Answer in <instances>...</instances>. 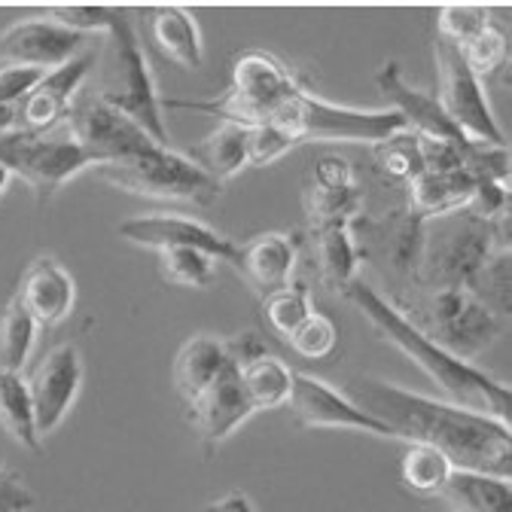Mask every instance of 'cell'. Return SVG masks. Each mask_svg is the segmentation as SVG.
<instances>
[{"label": "cell", "mask_w": 512, "mask_h": 512, "mask_svg": "<svg viewBox=\"0 0 512 512\" xmlns=\"http://www.w3.org/2000/svg\"><path fill=\"white\" fill-rule=\"evenodd\" d=\"M0 165L13 177H22L40 202H49L68 180L95 168L86 150L68 132H61V125L52 132L10 128L0 135Z\"/></svg>", "instance_id": "cell-7"}, {"label": "cell", "mask_w": 512, "mask_h": 512, "mask_svg": "<svg viewBox=\"0 0 512 512\" xmlns=\"http://www.w3.org/2000/svg\"><path fill=\"white\" fill-rule=\"evenodd\" d=\"M345 397L388 424L409 445H430L455 470H473L512 479V424L491 415L421 397L381 378H351Z\"/></svg>", "instance_id": "cell-1"}, {"label": "cell", "mask_w": 512, "mask_h": 512, "mask_svg": "<svg viewBox=\"0 0 512 512\" xmlns=\"http://www.w3.org/2000/svg\"><path fill=\"white\" fill-rule=\"evenodd\" d=\"M64 132H68L92 159L95 168L101 165H122L153 153L156 144L138 122L122 116L119 110L107 107L98 95H77L68 119H64Z\"/></svg>", "instance_id": "cell-10"}, {"label": "cell", "mask_w": 512, "mask_h": 512, "mask_svg": "<svg viewBox=\"0 0 512 512\" xmlns=\"http://www.w3.org/2000/svg\"><path fill=\"white\" fill-rule=\"evenodd\" d=\"M299 141L278 125H253L250 128V165H272L287 156Z\"/></svg>", "instance_id": "cell-39"}, {"label": "cell", "mask_w": 512, "mask_h": 512, "mask_svg": "<svg viewBox=\"0 0 512 512\" xmlns=\"http://www.w3.org/2000/svg\"><path fill=\"white\" fill-rule=\"evenodd\" d=\"M232 363L238 369V381H241L253 412L287 406L290 388H293V369L281 357L263 351V354L244 357V360H232Z\"/></svg>", "instance_id": "cell-25"}, {"label": "cell", "mask_w": 512, "mask_h": 512, "mask_svg": "<svg viewBox=\"0 0 512 512\" xmlns=\"http://www.w3.org/2000/svg\"><path fill=\"white\" fill-rule=\"evenodd\" d=\"M214 263L208 253L192 250V247H168L159 250V275L165 284L174 287H211L214 281Z\"/></svg>", "instance_id": "cell-32"}, {"label": "cell", "mask_w": 512, "mask_h": 512, "mask_svg": "<svg viewBox=\"0 0 512 512\" xmlns=\"http://www.w3.org/2000/svg\"><path fill=\"white\" fill-rule=\"evenodd\" d=\"M284 132H290L299 144L302 141H354V144H384L400 132H409L406 119L397 110H357L339 107L324 98L299 89L275 122Z\"/></svg>", "instance_id": "cell-6"}, {"label": "cell", "mask_w": 512, "mask_h": 512, "mask_svg": "<svg viewBox=\"0 0 512 512\" xmlns=\"http://www.w3.org/2000/svg\"><path fill=\"white\" fill-rule=\"evenodd\" d=\"M452 464H448L445 455H439L430 445H409L406 455L400 461V479L409 491L421 494V497H433L442 494L448 476H452Z\"/></svg>", "instance_id": "cell-31"}, {"label": "cell", "mask_w": 512, "mask_h": 512, "mask_svg": "<svg viewBox=\"0 0 512 512\" xmlns=\"http://www.w3.org/2000/svg\"><path fill=\"white\" fill-rule=\"evenodd\" d=\"M98 174L116 189L135 192V196L156 202L211 205L223 189L196 162H189L183 153H174L171 147H156L153 153L122 165H101Z\"/></svg>", "instance_id": "cell-8"}, {"label": "cell", "mask_w": 512, "mask_h": 512, "mask_svg": "<svg viewBox=\"0 0 512 512\" xmlns=\"http://www.w3.org/2000/svg\"><path fill=\"white\" fill-rule=\"evenodd\" d=\"M10 128H16V104L0 107V135L10 132Z\"/></svg>", "instance_id": "cell-43"}, {"label": "cell", "mask_w": 512, "mask_h": 512, "mask_svg": "<svg viewBox=\"0 0 512 512\" xmlns=\"http://www.w3.org/2000/svg\"><path fill=\"white\" fill-rule=\"evenodd\" d=\"M229 348L223 339L199 333L180 345V351L174 354L171 363V381L177 397L189 406L192 400H199L211 384L217 381V375L229 366Z\"/></svg>", "instance_id": "cell-23"}, {"label": "cell", "mask_w": 512, "mask_h": 512, "mask_svg": "<svg viewBox=\"0 0 512 512\" xmlns=\"http://www.w3.org/2000/svg\"><path fill=\"white\" fill-rule=\"evenodd\" d=\"M509 247V217L485 220L473 211L448 214L439 232L421 238V278L439 287H467L497 250Z\"/></svg>", "instance_id": "cell-4"}, {"label": "cell", "mask_w": 512, "mask_h": 512, "mask_svg": "<svg viewBox=\"0 0 512 512\" xmlns=\"http://www.w3.org/2000/svg\"><path fill=\"white\" fill-rule=\"evenodd\" d=\"M433 61H436V101L445 110V116L452 119L473 144L506 147V135L491 113L485 89L467 68L458 46L436 37Z\"/></svg>", "instance_id": "cell-9"}, {"label": "cell", "mask_w": 512, "mask_h": 512, "mask_svg": "<svg viewBox=\"0 0 512 512\" xmlns=\"http://www.w3.org/2000/svg\"><path fill=\"white\" fill-rule=\"evenodd\" d=\"M83 384V357L77 345H58L52 348L28 381L31 409L37 436H49L61 427V421L71 415Z\"/></svg>", "instance_id": "cell-14"}, {"label": "cell", "mask_w": 512, "mask_h": 512, "mask_svg": "<svg viewBox=\"0 0 512 512\" xmlns=\"http://www.w3.org/2000/svg\"><path fill=\"white\" fill-rule=\"evenodd\" d=\"M458 52L464 55V61H467V68L473 71V77L482 83V80H488V77H494L497 71L506 68L509 40H506L503 28L488 22L479 34H473L464 46H458Z\"/></svg>", "instance_id": "cell-34"}, {"label": "cell", "mask_w": 512, "mask_h": 512, "mask_svg": "<svg viewBox=\"0 0 512 512\" xmlns=\"http://www.w3.org/2000/svg\"><path fill=\"white\" fill-rule=\"evenodd\" d=\"M491 22V16L482 7H467V4H452L439 10V37L464 46L473 34H479L485 25Z\"/></svg>", "instance_id": "cell-38"}, {"label": "cell", "mask_w": 512, "mask_h": 512, "mask_svg": "<svg viewBox=\"0 0 512 512\" xmlns=\"http://www.w3.org/2000/svg\"><path fill=\"white\" fill-rule=\"evenodd\" d=\"M305 211L311 229L348 226L354 220V214L360 211V189L342 159L327 156L314 165L311 180L305 186Z\"/></svg>", "instance_id": "cell-19"}, {"label": "cell", "mask_w": 512, "mask_h": 512, "mask_svg": "<svg viewBox=\"0 0 512 512\" xmlns=\"http://www.w3.org/2000/svg\"><path fill=\"white\" fill-rule=\"evenodd\" d=\"M37 324L34 317L19 305V299L13 296L4 311H0V372H19L25 369L34 342H37Z\"/></svg>", "instance_id": "cell-30"}, {"label": "cell", "mask_w": 512, "mask_h": 512, "mask_svg": "<svg viewBox=\"0 0 512 512\" xmlns=\"http://www.w3.org/2000/svg\"><path fill=\"white\" fill-rule=\"evenodd\" d=\"M34 494L19 482L13 470L0 464V512H31Z\"/></svg>", "instance_id": "cell-41"}, {"label": "cell", "mask_w": 512, "mask_h": 512, "mask_svg": "<svg viewBox=\"0 0 512 512\" xmlns=\"http://www.w3.org/2000/svg\"><path fill=\"white\" fill-rule=\"evenodd\" d=\"M427 327L433 342L461 360L479 354L503 333V317L488 311L464 287H439L427 299Z\"/></svg>", "instance_id": "cell-11"}, {"label": "cell", "mask_w": 512, "mask_h": 512, "mask_svg": "<svg viewBox=\"0 0 512 512\" xmlns=\"http://www.w3.org/2000/svg\"><path fill=\"white\" fill-rule=\"evenodd\" d=\"M302 86L287 71V64L263 49L241 52L232 64V83L220 98L211 101H162L168 110H196L220 116L223 122L238 125H269L284 110V104L299 92Z\"/></svg>", "instance_id": "cell-3"}, {"label": "cell", "mask_w": 512, "mask_h": 512, "mask_svg": "<svg viewBox=\"0 0 512 512\" xmlns=\"http://www.w3.org/2000/svg\"><path fill=\"white\" fill-rule=\"evenodd\" d=\"M205 512H256V509H253V500L244 491H232V494L214 500Z\"/></svg>", "instance_id": "cell-42"}, {"label": "cell", "mask_w": 512, "mask_h": 512, "mask_svg": "<svg viewBox=\"0 0 512 512\" xmlns=\"http://www.w3.org/2000/svg\"><path fill=\"white\" fill-rule=\"evenodd\" d=\"M296 256L299 247L287 232H263L241 247L238 272L256 293L269 296L290 287L296 272Z\"/></svg>", "instance_id": "cell-22"}, {"label": "cell", "mask_w": 512, "mask_h": 512, "mask_svg": "<svg viewBox=\"0 0 512 512\" xmlns=\"http://www.w3.org/2000/svg\"><path fill=\"white\" fill-rule=\"evenodd\" d=\"M95 58L98 52L86 49L74 61L43 74V80L16 104V128H25V132H52V128L64 125L74 98L80 95L86 77L92 74Z\"/></svg>", "instance_id": "cell-16"}, {"label": "cell", "mask_w": 512, "mask_h": 512, "mask_svg": "<svg viewBox=\"0 0 512 512\" xmlns=\"http://www.w3.org/2000/svg\"><path fill=\"white\" fill-rule=\"evenodd\" d=\"M345 296L360 308V314L372 324V330L391 342L403 357H409L433 384L452 397L455 406L491 415L497 421L509 424V412H512V394L506 384L494 381L491 375H485L482 369H476L470 360H461L455 354H448L439 342H433L415 320H409L397 305H391L375 287H369L366 281H354Z\"/></svg>", "instance_id": "cell-2"}, {"label": "cell", "mask_w": 512, "mask_h": 512, "mask_svg": "<svg viewBox=\"0 0 512 512\" xmlns=\"http://www.w3.org/2000/svg\"><path fill=\"white\" fill-rule=\"evenodd\" d=\"M119 235L132 244L150 247V250H168V247H192L208 253L211 260H223L238 269L241 263V247L211 226L180 217V214H150V217H132L119 223Z\"/></svg>", "instance_id": "cell-15"}, {"label": "cell", "mask_w": 512, "mask_h": 512, "mask_svg": "<svg viewBox=\"0 0 512 512\" xmlns=\"http://www.w3.org/2000/svg\"><path fill=\"white\" fill-rule=\"evenodd\" d=\"M0 430L16 439L22 448H28V452H43V439L34 427L28 381L19 372H0Z\"/></svg>", "instance_id": "cell-29"}, {"label": "cell", "mask_w": 512, "mask_h": 512, "mask_svg": "<svg viewBox=\"0 0 512 512\" xmlns=\"http://www.w3.org/2000/svg\"><path fill=\"white\" fill-rule=\"evenodd\" d=\"M314 266L327 290H348L357 281L360 253L348 226L314 229Z\"/></svg>", "instance_id": "cell-27"}, {"label": "cell", "mask_w": 512, "mask_h": 512, "mask_svg": "<svg viewBox=\"0 0 512 512\" xmlns=\"http://www.w3.org/2000/svg\"><path fill=\"white\" fill-rule=\"evenodd\" d=\"M442 497L452 500L458 512H512V479L452 470Z\"/></svg>", "instance_id": "cell-28"}, {"label": "cell", "mask_w": 512, "mask_h": 512, "mask_svg": "<svg viewBox=\"0 0 512 512\" xmlns=\"http://www.w3.org/2000/svg\"><path fill=\"white\" fill-rule=\"evenodd\" d=\"M375 165L391 180H412L424 171V147L415 132H400L391 141L375 144Z\"/></svg>", "instance_id": "cell-35"}, {"label": "cell", "mask_w": 512, "mask_h": 512, "mask_svg": "<svg viewBox=\"0 0 512 512\" xmlns=\"http://www.w3.org/2000/svg\"><path fill=\"white\" fill-rule=\"evenodd\" d=\"M10 183H13V174L4 165H0V196H4V192L10 189Z\"/></svg>", "instance_id": "cell-44"}, {"label": "cell", "mask_w": 512, "mask_h": 512, "mask_svg": "<svg viewBox=\"0 0 512 512\" xmlns=\"http://www.w3.org/2000/svg\"><path fill=\"white\" fill-rule=\"evenodd\" d=\"M452 512H458V509H452Z\"/></svg>", "instance_id": "cell-45"}, {"label": "cell", "mask_w": 512, "mask_h": 512, "mask_svg": "<svg viewBox=\"0 0 512 512\" xmlns=\"http://www.w3.org/2000/svg\"><path fill=\"white\" fill-rule=\"evenodd\" d=\"M186 409H189L192 430L199 433V439L205 442L208 452H214V448L220 442H226L247 418L256 415L250 400H247V394H244V388H241L238 369H235L232 360L217 375V381L211 384V388L199 400H192Z\"/></svg>", "instance_id": "cell-18"}, {"label": "cell", "mask_w": 512, "mask_h": 512, "mask_svg": "<svg viewBox=\"0 0 512 512\" xmlns=\"http://www.w3.org/2000/svg\"><path fill=\"white\" fill-rule=\"evenodd\" d=\"M186 159L196 162L211 180L223 186L250 165V128L238 122H223L205 141L192 144Z\"/></svg>", "instance_id": "cell-24"}, {"label": "cell", "mask_w": 512, "mask_h": 512, "mask_svg": "<svg viewBox=\"0 0 512 512\" xmlns=\"http://www.w3.org/2000/svg\"><path fill=\"white\" fill-rule=\"evenodd\" d=\"M89 40L95 34L74 31L55 19H25L0 34V61L49 74L86 52Z\"/></svg>", "instance_id": "cell-13"}, {"label": "cell", "mask_w": 512, "mask_h": 512, "mask_svg": "<svg viewBox=\"0 0 512 512\" xmlns=\"http://www.w3.org/2000/svg\"><path fill=\"white\" fill-rule=\"evenodd\" d=\"M375 86L381 89V95L394 104V110L406 119L409 132L415 128V135L424 141H436V144H452L464 153L476 150L479 144H473L461 128L445 116V110L439 107L436 98L424 95L421 89H412L403 80L400 61H384L378 74H375Z\"/></svg>", "instance_id": "cell-17"}, {"label": "cell", "mask_w": 512, "mask_h": 512, "mask_svg": "<svg viewBox=\"0 0 512 512\" xmlns=\"http://www.w3.org/2000/svg\"><path fill=\"white\" fill-rule=\"evenodd\" d=\"M311 311H314V308H311L308 290H305V287H296V284H290V287H284V290H278V293L263 296V317H266V324H269L272 333H275L278 339H284V342L299 330V324H302V320H305Z\"/></svg>", "instance_id": "cell-36"}, {"label": "cell", "mask_w": 512, "mask_h": 512, "mask_svg": "<svg viewBox=\"0 0 512 512\" xmlns=\"http://www.w3.org/2000/svg\"><path fill=\"white\" fill-rule=\"evenodd\" d=\"M43 80V71L34 68H19V64L0 61V107L19 104L37 83Z\"/></svg>", "instance_id": "cell-40"}, {"label": "cell", "mask_w": 512, "mask_h": 512, "mask_svg": "<svg viewBox=\"0 0 512 512\" xmlns=\"http://www.w3.org/2000/svg\"><path fill=\"white\" fill-rule=\"evenodd\" d=\"M287 345L305 360H324L336 351L339 330L324 311H311L299 324V330L287 339Z\"/></svg>", "instance_id": "cell-37"}, {"label": "cell", "mask_w": 512, "mask_h": 512, "mask_svg": "<svg viewBox=\"0 0 512 512\" xmlns=\"http://www.w3.org/2000/svg\"><path fill=\"white\" fill-rule=\"evenodd\" d=\"M19 305L34 317L37 327H55L68 317L77 305V284L71 272L52 256L34 260L16 290Z\"/></svg>", "instance_id": "cell-20"}, {"label": "cell", "mask_w": 512, "mask_h": 512, "mask_svg": "<svg viewBox=\"0 0 512 512\" xmlns=\"http://www.w3.org/2000/svg\"><path fill=\"white\" fill-rule=\"evenodd\" d=\"M473 299H479L488 311L497 317L509 314L512 305V287H509V247L497 250L491 260L476 272V278L464 287Z\"/></svg>", "instance_id": "cell-33"}, {"label": "cell", "mask_w": 512, "mask_h": 512, "mask_svg": "<svg viewBox=\"0 0 512 512\" xmlns=\"http://www.w3.org/2000/svg\"><path fill=\"white\" fill-rule=\"evenodd\" d=\"M479 189V177L470 168L421 171L409 180V217L433 223L448 214L470 211Z\"/></svg>", "instance_id": "cell-21"}, {"label": "cell", "mask_w": 512, "mask_h": 512, "mask_svg": "<svg viewBox=\"0 0 512 512\" xmlns=\"http://www.w3.org/2000/svg\"><path fill=\"white\" fill-rule=\"evenodd\" d=\"M113 43V64H110V77L104 83V89H98V98L119 110L122 116H128L132 122H138L144 132L168 147V128L162 119V101L156 95V80L150 71V61L144 55V46L128 22V16L122 10H110V22L104 31Z\"/></svg>", "instance_id": "cell-5"}, {"label": "cell", "mask_w": 512, "mask_h": 512, "mask_svg": "<svg viewBox=\"0 0 512 512\" xmlns=\"http://www.w3.org/2000/svg\"><path fill=\"white\" fill-rule=\"evenodd\" d=\"M287 406L293 409L296 424L305 430L336 427V430H360V433H372V436H384V439H397L388 424H381L378 418H372L369 412L354 406L345 397V391L333 388V384L320 381L314 375L293 372V388H290Z\"/></svg>", "instance_id": "cell-12"}, {"label": "cell", "mask_w": 512, "mask_h": 512, "mask_svg": "<svg viewBox=\"0 0 512 512\" xmlns=\"http://www.w3.org/2000/svg\"><path fill=\"white\" fill-rule=\"evenodd\" d=\"M150 43L159 55H165L186 71H199L205 61L199 28L180 7H165L150 16Z\"/></svg>", "instance_id": "cell-26"}]
</instances>
